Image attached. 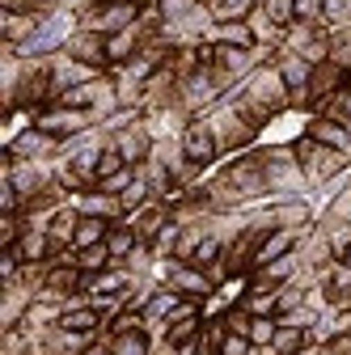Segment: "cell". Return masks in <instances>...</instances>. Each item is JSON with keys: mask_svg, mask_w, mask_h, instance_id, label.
Listing matches in <instances>:
<instances>
[{"mask_svg": "<svg viewBox=\"0 0 351 355\" xmlns=\"http://www.w3.org/2000/svg\"><path fill=\"white\" fill-rule=\"evenodd\" d=\"M229 102L241 110V119L246 123H254L258 127V136H262V127H267L271 119H280L284 110H292V94H288V85H284V76H280V68L267 60V64H258L233 94H229Z\"/></svg>", "mask_w": 351, "mask_h": 355, "instance_id": "6da1fadb", "label": "cell"}, {"mask_svg": "<svg viewBox=\"0 0 351 355\" xmlns=\"http://www.w3.org/2000/svg\"><path fill=\"white\" fill-rule=\"evenodd\" d=\"M292 153H296V161H300V169H305V182H309L314 195L326 191V187H339L343 178H347V169H351V157H347V153L326 148V144H318L314 136L292 140Z\"/></svg>", "mask_w": 351, "mask_h": 355, "instance_id": "7a4b0ae2", "label": "cell"}, {"mask_svg": "<svg viewBox=\"0 0 351 355\" xmlns=\"http://www.w3.org/2000/svg\"><path fill=\"white\" fill-rule=\"evenodd\" d=\"M258 161L267 173V191L271 199H296V195H314L305 182V169L292 153V144H258Z\"/></svg>", "mask_w": 351, "mask_h": 355, "instance_id": "3957f363", "label": "cell"}, {"mask_svg": "<svg viewBox=\"0 0 351 355\" xmlns=\"http://www.w3.org/2000/svg\"><path fill=\"white\" fill-rule=\"evenodd\" d=\"M203 119L212 123L216 144H221V153H225V157H237V153H246V148H254V144H258V127H254V123H246V119H241V110H237L229 98H225V102H216Z\"/></svg>", "mask_w": 351, "mask_h": 355, "instance_id": "277c9868", "label": "cell"}, {"mask_svg": "<svg viewBox=\"0 0 351 355\" xmlns=\"http://www.w3.org/2000/svg\"><path fill=\"white\" fill-rule=\"evenodd\" d=\"M229 98V89H225V80L216 76V68L212 64H199L195 72H187L182 80H178V102L187 106V114L191 119H199V114H207L216 102H225Z\"/></svg>", "mask_w": 351, "mask_h": 355, "instance_id": "5b68a950", "label": "cell"}, {"mask_svg": "<svg viewBox=\"0 0 351 355\" xmlns=\"http://www.w3.org/2000/svg\"><path fill=\"white\" fill-rule=\"evenodd\" d=\"M76 17H80L85 30H98V34L110 38V34H119V30L140 21V0H98V5L80 9Z\"/></svg>", "mask_w": 351, "mask_h": 355, "instance_id": "8992f818", "label": "cell"}, {"mask_svg": "<svg viewBox=\"0 0 351 355\" xmlns=\"http://www.w3.org/2000/svg\"><path fill=\"white\" fill-rule=\"evenodd\" d=\"M0 173L22 191V199H34V195H42L55 182V165L51 161H17L13 153L0 157Z\"/></svg>", "mask_w": 351, "mask_h": 355, "instance_id": "52a82bcc", "label": "cell"}, {"mask_svg": "<svg viewBox=\"0 0 351 355\" xmlns=\"http://www.w3.org/2000/svg\"><path fill=\"white\" fill-rule=\"evenodd\" d=\"M284 51H296L309 64H326L330 60V26H314V21H292L284 30Z\"/></svg>", "mask_w": 351, "mask_h": 355, "instance_id": "ba28073f", "label": "cell"}, {"mask_svg": "<svg viewBox=\"0 0 351 355\" xmlns=\"http://www.w3.org/2000/svg\"><path fill=\"white\" fill-rule=\"evenodd\" d=\"M34 127H42V131H47V136H55V140H72V136H80V131L98 127V119H94L89 110H72V106L51 102V106H42V110L34 114Z\"/></svg>", "mask_w": 351, "mask_h": 355, "instance_id": "9c48e42d", "label": "cell"}, {"mask_svg": "<svg viewBox=\"0 0 351 355\" xmlns=\"http://www.w3.org/2000/svg\"><path fill=\"white\" fill-rule=\"evenodd\" d=\"M178 144H182L187 161H195L199 169H212V165H221V161H225L221 144H216V131H212V123H207L203 114H199V119H191V123L182 127Z\"/></svg>", "mask_w": 351, "mask_h": 355, "instance_id": "30bf717a", "label": "cell"}, {"mask_svg": "<svg viewBox=\"0 0 351 355\" xmlns=\"http://www.w3.org/2000/svg\"><path fill=\"white\" fill-rule=\"evenodd\" d=\"M60 148H64V140L47 136V131L34 127V123H30L26 131H17L13 140H5V153H13L17 161H55Z\"/></svg>", "mask_w": 351, "mask_h": 355, "instance_id": "8fae6325", "label": "cell"}, {"mask_svg": "<svg viewBox=\"0 0 351 355\" xmlns=\"http://www.w3.org/2000/svg\"><path fill=\"white\" fill-rule=\"evenodd\" d=\"M64 55H72V60H80V64H89V68H98V72H110V55H106V34H98V30H76L72 38H68V47H64Z\"/></svg>", "mask_w": 351, "mask_h": 355, "instance_id": "7c38bea8", "label": "cell"}, {"mask_svg": "<svg viewBox=\"0 0 351 355\" xmlns=\"http://www.w3.org/2000/svg\"><path fill=\"white\" fill-rule=\"evenodd\" d=\"M351 80V72L347 68H339V64H314V76H309V114L326 102V98H334L339 94V89Z\"/></svg>", "mask_w": 351, "mask_h": 355, "instance_id": "4fadbf2b", "label": "cell"}, {"mask_svg": "<svg viewBox=\"0 0 351 355\" xmlns=\"http://www.w3.org/2000/svg\"><path fill=\"white\" fill-rule=\"evenodd\" d=\"M34 304V292H26L17 279L13 284H0V330H17Z\"/></svg>", "mask_w": 351, "mask_h": 355, "instance_id": "5bb4252c", "label": "cell"}, {"mask_svg": "<svg viewBox=\"0 0 351 355\" xmlns=\"http://www.w3.org/2000/svg\"><path fill=\"white\" fill-rule=\"evenodd\" d=\"M94 76H102L98 68H89V64H80V60H72V55H51V85H55V98L60 94H68V89H76V85H85V80H94Z\"/></svg>", "mask_w": 351, "mask_h": 355, "instance_id": "9a60e30c", "label": "cell"}, {"mask_svg": "<svg viewBox=\"0 0 351 355\" xmlns=\"http://www.w3.org/2000/svg\"><path fill=\"white\" fill-rule=\"evenodd\" d=\"M169 220H173V211H169L161 199H153V203H144L140 211H131V216H127V225L136 229V237H140V241H148V245H153V241H157V233L169 225Z\"/></svg>", "mask_w": 351, "mask_h": 355, "instance_id": "2e32d148", "label": "cell"}, {"mask_svg": "<svg viewBox=\"0 0 351 355\" xmlns=\"http://www.w3.org/2000/svg\"><path fill=\"white\" fill-rule=\"evenodd\" d=\"M76 225H80V211H76V203H72V199H68L64 207H55V211L47 216V233H51V241H55V258H60L64 250H72ZM55 258H51V262H55Z\"/></svg>", "mask_w": 351, "mask_h": 355, "instance_id": "e0dca14e", "label": "cell"}, {"mask_svg": "<svg viewBox=\"0 0 351 355\" xmlns=\"http://www.w3.org/2000/svg\"><path fill=\"white\" fill-rule=\"evenodd\" d=\"M144 42H148V34L140 30V21H136V26H127V30H119V34H110V38H106L110 68H119V64H127V60H136V55L144 51Z\"/></svg>", "mask_w": 351, "mask_h": 355, "instance_id": "ac0fdd59", "label": "cell"}, {"mask_svg": "<svg viewBox=\"0 0 351 355\" xmlns=\"http://www.w3.org/2000/svg\"><path fill=\"white\" fill-rule=\"evenodd\" d=\"M72 203H76V211L80 216H102V220H127V211H123V203H119V195H106V191H80V195H72Z\"/></svg>", "mask_w": 351, "mask_h": 355, "instance_id": "d6986e66", "label": "cell"}, {"mask_svg": "<svg viewBox=\"0 0 351 355\" xmlns=\"http://www.w3.org/2000/svg\"><path fill=\"white\" fill-rule=\"evenodd\" d=\"M38 21H42V17H30V13H0V42H5V47H13V51H22L26 42L34 38Z\"/></svg>", "mask_w": 351, "mask_h": 355, "instance_id": "ffe728a7", "label": "cell"}, {"mask_svg": "<svg viewBox=\"0 0 351 355\" xmlns=\"http://www.w3.org/2000/svg\"><path fill=\"white\" fill-rule=\"evenodd\" d=\"M17 254H22V262H51L55 258V241H51L47 229L26 225V233L17 237Z\"/></svg>", "mask_w": 351, "mask_h": 355, "instance_id": "44dd1931", "label": "cell"}, {"mask_svg": "<svg viewBox=\"0 0 351 355\" xmlns=\"http://www.w3.org/2000/svg\"><path fill=\"white\" fill-rule=\"evenodd\" d=\"M246 26H250V34H254V42H258L262 51H280V47H284V30L267 17V9H262V5H254V9H250Z\"/></svg>", "mask_w": 351, "mask_h": 355, "instance_id": "7402d4cb", "label": "cell"}, {"mask_svg": "<svg viewBox=\"0 0 351 355\" xmlns=\"http://www.w3.org/2000/svg\"><path fill=\"white\" fill-rule=\"evenodd\" d=\"M300 237H305V233H292V229L267 233V241H262L258 254H254V271H258V266H267V262H275V258H284V254H292V250L300 245Z\"/></svg>", "mask_w": 351, "mask_h": 355, "instance_id": "603a6c76", "label": "cell"}, {"mask_svg": "<svg viewBox=\"0 0 351 355\" xmlns=\"http://www.w3.org/2000/svg\"><path fill=\"white\" fill-rule=\"evenodd\" d=\"M182 304V296L178 292H173V288H157L153 292V300H148V309H144V322H148V334H161V326L169 322V313H173V309H178Z\"/></svg>", "mask_w": 351, "mask_h": 355, "instance_id": "cb8c5ba5", "label": "cell"}, {"mask_svg": "<svg viewBox=\"0 0 351 355\" xmlns=\"http://www.w3.org/2000/svg\"><path fill=\"white\" fill-rule=\"evenodd\" d=\"M314 343V334L305 330V326H292V322H280V330H275V343H271V351L275 355H300L305 347Z\"/></svg>", "mask_w": 351, "mask_h": 355, "instance_id": "d4e9b609", "label": "cell"}, {"mask_svg": "<svg viewBox=\"0 0 351 355\" xmlns=\"http://www.w3.org/2000/svg\"><path fill=\"white\" fill-rule=\"evenodd\" d=\"M136 245H140L136 229H131L127 220H114V225H110V233H106V250H110V258H114V262H127Z\"/></svg>", "mask_w": 351, "mask_h": 355, "instance_id": "484cf974", "label": "cell"}, {"mask_svg": "<svg viewBox=\"0 0 351 355\" xmlns=\"http://www.w3.org/2000/svg\"><path fill=\"white\" fill-rule=\"evenodd\" d=\"M114 220H102V216H80L76 225V237H72V250H89V245H102L106 233H110Z\"/></svg>", "mask_w": 351, "mask_h": 355, "instance_id": "4316f807", "label": "cell"}, {"mask_svg": "<svg viewBox=\"0 0 351 355\" xmlns=\"http://www.w3.org/2000/svg\"><path fill=\"white\" fill-rule=\"evenodd\" d=\"M207 42H225V47H258L246 21H216L212 34H207Z\"/></svg>", "mask_w": 351, "mask_h": 355, "instance_id": "83f0119b", "label": "cell"}, {"mask_svg": "<svg viewBox=\"0 0 351 355\" xmlns=\"http://www.w3.org/2000/svg\"><path fill=\"white\" fill-rule=\"evenodd\" d=\"M114 355H153V334L148 330H127V334H114L106 338Z\"/></svg>", "mask_w": 351, "mask_h": 355, "instance_id": "f1b7e54d", "label": "cell"}, {"mask_svg": "<svg viewBox=\"0 0 351 355\" xmlns=\"http://www.w3.org/2000/svg\"><path fill=\"white\" fill-rule=\"evenodd\" d=\"M203 5H207V13L216 21H246L258 0H203Z\"/></svg>", "mask_w": 351, "mask_h": 355, "instance_id": "f546056e", "label": "cell"}, {"mask_svg": "<svg viewBox=\"0 0 351 355\" xmlns=\"http://www.w3.org/2000/svg\"><path fill=\"white\" fill-rule=\"evenodd\" d=\"M330 64H339V68L351 72V21L330 26Z\"/></svg>", "mask_w": 351, "mask_h": 355, "instance_id": "4dcf8cb0", "label": "cell"}, {"mask_svg": "<svg viewBox=\"0 0 351 355\" xmlns=\"http://www.w3.org/2000/svg\"><path fill=\"white\" fill-rule=\"evenodd\" d=\"M76 266H80L85 275H98V271H110L114 258H110V250L102 241V245H89V250H76Z\"/></svg>", "mask_w": 351, "mask_h": 355, "instance_id": "1f68e13d", "label": "cell"}, {"mask_svg": "<svg viewBox=\"0 0 351 355\" xmlns=\"http://www.w3.org/2000/svg\"><path fill=\"white\" fill-rule=\"evenodd\" d=\"M153 199H157V195H153V187H148V178H144V173H136V182H131V187L119 195V203H123L127 216H131V211H140V207L153 203Z\"/></svg>", "mask_w": 351, "mask_h": 355, "instance_id": "d6a6232c", "label": "cell"}, {"mask_svg": "<svg viewBox=\"0 0 351 355\" xmlns=\"http://www.w3.org/2000/svg\"><path fill=\"white\" fill-rule=\"evenodd\" d=\"M262 9H267V17H271L280 30H288V26L296 21V0H262Z\"/></svg>", "mask_w": 351, "mask_h": 355, "instance_id": "836d02e7", "label": "cell"}, {"mask_svg": "<svg viewBox=\"0 0 351 355\" xmlns=\"http://www.w3.org/2000/svg\"><path fill=\"white\" fill-rule=\"evenodd\" d=\"M178 237H182V225H178V220H169V225L157 233V241H153L157 258H173V250H178Z\"/></svg>", "mask_w": 351, "mask_h": 355, "instance_id": "e575fe53", "label": "cell"}, {"mask_svg": "<svg viewBox=\"0 0 351 355\" xmlns=\"http://www.w3.org/2000/svg\"><path fill=\"white\" fill-rule=\"evenodd\" d=\"M275 330H280V318H254L250 322V343L254 347H271L275 343Z\"/></svg>", "mask_w": 351, "mask_h": 355, "instance_id": "d590c367", "label": "cell"}, {"mask_svg": "<svg viewBox=\"0 0 351 355\" xmlns=\"http://www.w3.org/2000/svg\"><path fill=\"white\" fill-rule=\"evenodd\" d=\"M127 161H123V153L114 148V144H106V153H102V161H98V182H106L110 173H119Z\"/></svg>", "mask_w": 351, "mask_h": 355, "instance_id": "8d00e7d4", "label": "cell"}, {"mask_svg": "<svg viewBox=\"0 0 351 355\" xmlns=\"http://www.w3.org/2000/svg\"><path fill=\"white\" fill-rule=\"evenodd\" d=\"M296 21L326 26V9H322V0H296Z\"/></svg>", "mask_w": 351, "mask_h": 355, "instance_id": "74e56055", "label": "cell"}, {"mask_svg": "<svg viewBox=\"0 0 351 355\" xmlns=\"http://www.w3.org/2000/svg\"><path fill=\"white\" fill-rule=\"evenodd\" d=\"M322 9H326V26L351 21V0H322Z\"/></svg>", "mask_w": 351, "mask_h": 355, "instance_id": "f35d334b", "label": "cell"}, {"mask_svg": "<svg viewBox=\"0 0 351 355\" xmlns=\"http://www.w3.org/2000/svg\"><path fill=\"white\" fill-rule=\"evenodd\" d=\"M250 351H254V343H250L246 334H233V330H229V338H225L221 355H250Z\"/></svg>", "mask_w": 351, "mask_h": 355, "instance_id": "ab89813d", "label": "cell"}, {"mask_svg": "<svg viewBox=\"0 0 351 355\" xmlns=\"http://www.w3.org/2000/svg\"><path fill=\"white\" fill-rule=\"evenodd\" d=\"M80 355H114V351H110V343H106V338H98L89 351H80Z\"/></svg>", "mask_w": 351, "mask_h": 355, "instance_id": "60d3db41", "label": "cell"}, {"mask_svg": "<svg viewBox=\"0 0 351 355\" xmlns=\"http://www.w3.org/2000/svg\"><path fill=\"white\" fill-rule=\"evenodd\" d=\"M339 266H347V271H351V245H347V250L339 254Z\"/></svg>", "mask_w": 351, "mask_h": 355, "instance_id": "b9f144b4", "label": "cell"}, {"mask_svg": "<svg viewBox=\"0 0 351 355\" xmlns=\"http://www.w3.org/2000/svg\"><path fill=\"white\" fill-rule=\"evenodd\" d=\"M347 187H351V169H347Z\"/></svg>", "mask_w": 351, "mask_h": 355, "instance_id": "7bdbcfd3", "label": "cell"}, {"mask_svg": "<svg viewBox=\"0 0 351 355\" xmlns=\"http://www.w3.org/2000/svg\"><path fill=\"white\" fill-rule=\"evenodd\" d=\"M300 355H309V351H300Z\"/></svg>", "mask_w": 351, "mask_h": 355, "instance_id": "ee69618b", "label": "cell"}, {"mask_svg": "<svg viewBox=\"0 0 351 355\" xmlns=\"http://www.w3.org/2000/svg\"><path fill=\"white\" fill-rule=\"evenodd\" d=\"M258 5H262V0H258Z\"/></svg>", "mask_w": 351, "mask_h": 355, "instance_id": "f6af8a7d", "label": "cell"}]
</instances>
